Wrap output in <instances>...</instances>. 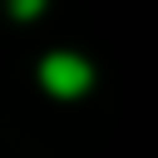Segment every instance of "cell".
<instances>
[{"label": "cell", "mask_w": 158, "mask_h": 158, "mask_svg": "<svg viewBox=\"0 0 158 158\" xmlns=\"http://www.w3.org/2000/svg\"><path fill=\"white\" fill-rule=\"evenodd\" d=\"M40 79H44L49 94L69 99V94H84V89H89V64L74 59V54H49V59L40 64Z\"/></svg>", "instance_id": "6da1fadb"}]
</instances>
